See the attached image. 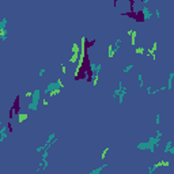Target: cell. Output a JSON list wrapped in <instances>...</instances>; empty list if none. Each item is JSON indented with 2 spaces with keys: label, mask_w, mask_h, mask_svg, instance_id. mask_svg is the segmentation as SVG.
I'll return each instance as SVG.
<instances>
[{
  "label": "cell",
  "mask_w": 174,
  "mask_h": 174,
  "mask_svg": "<svg viewBox=\"0 0 174 174\" xmlns=\"http://www.w3.org/2000/svg\"><path fill=\"white\" fill-rule=\"evenodd\" d=\"M63 83L60 80H54V82H50L48 83V86L44 89V95H49V94H54L57 91H61L63 90Z\"/></svg>",
  "instance_id": "cell-1"
},
{
  "label": "cell",
  "mask_w": 174,
  "mask_h": 174,
  "mask_svg": "<svg viewBox=\"0 0 174 174\" xmlns=\"http://www.w3.org/2000/svg\"><path fill=\"white\" fill-rule=\"evenodd\" d=\"M31 97H33V99H31V102H29L27 109L31 110V112H35V110L38 109L39 98H41V90H39V89H35L33 93H31Z\"/></svg>",
  "instance_id": "cell-2"
},
{
  "label": "cell",
  "mask_w": 174,
  "mask_h": 174,
  "mask_svg": "<svg viewBox=\"0 0 174 174\" xmlns=\"http://www.w3.org/2000/svg\"><path fill=\"white\" fill-rule=\"evenodd\" d=\"M147 144H148V150H147V151L154 152V151H155V148H156V147H159V144H161V139H159V137H156V136H150V137H148V141H147Z\"/></svg>",
  "instance_id": "cell-3"
},
{
  "label": "cell",
  "mask_w": 174,
  "mask_h": 174,
  "mask_svg": "<svg viewBox=\"0 0 174 174\" xmlns=\"http://www.w3.org/2000/svg\"><path fill=\"white\" fill-rule=\"evenodd\" d=\"M90 69L93 71V79L95 80V79L98 78V74L102 69V64L101 63H95V61H90Z\"/></svg>",
  "instance_id": "cell-4"
},
{
  "label": "cell",
  "mask_w": 174,
  "mask_h": 174,
  "mask_svg": "<svg viewBox=\"0 0 174 174\" xmlns=\"http://www.w3.org/2000/svg\"><path fill=\"white\" fill-rule=\"evenodd\" d=\"M120 45H121V38H116L114 44L110 46V49H109V57H113L114 54L120 50Z\"/></svg>",
  "instance_id": "cell-5"
},
{
  "label": "cell",
  "mask_w": 174,
  "mask_h": 174,
  "mask_svg": "<svg viewBox=\"0 0 174 174\" xmlns=\"http://www.w3.org/2000/svg\"><path fill=\"white\" fill-rule=\"evenodd\" d=\"M10 132H8V126L7 125H3L2 128H0V141H4L7 137H8Z\"/></svg>",
  "instance_id": "cell-6"
},
{
  "label": "cell",
  "mask_w": 174,
  "mask_h": 174,
  "mask_svg": "<svg viewBox=\"0 0 174 174\" xmlns=\"http://www.w3.org/2000/svg\"><path fill=\"white\" fill-rule=\"evenodd\" d=\"M141 14H143V19L144 21H148L152 18V12L150 11V8L147 6H143V8H141Z\"/></svg>",
  "instance_id": "cell-7"
},
{
  "label": "cell",
  "mask_w": 174,
  "mask_h": 174,
  "mask_svg": "<svg viewBox=\"0 0 174 174\" xmlns=\"http://www.w3.org/2000/svg\"><path fill=\"white\" fill-rule=\"evenodd\" d=\"M108 167V163H102L101 166H98V167H95V169H93L89 174H101V171L104 170V169H106Z\"/></svg>",
  "instance_id": "cell-8"
},
{
  "label": "cell",
  "mask_w": 174,
  "mask_h": 174,
  "mask_svg": "<svg viewBox=\"0 0 174 174\" xmlns=\"http://www.w3.org/2000/svg\"><path fill=\"white\" fill-rule=\"evenodd\" d=\"M136 148L139 150V151H146V150H148L147 141H140V143H137L136 144Z\"/></svg>",
  "instance_id": "cell-9"
},
{
  "label": "cell",
  "mask_w": 174,
  "mask_h": 174,
  "mask_svg": "<svg viewBox=\"0 0 174 174\" xmlns=\"http://www.w3.org/2000/svg\"><path fill=\"white\" fill-rule=\"evenodd\" d=\"M49 147H50V144H48V143H45L44 146H38V147L35 148V152H44V151H48Z\"/></svg>",
  "instance_id": "cell-10"
},
{
  "label": "cell",
  "mask_w": 174,
  "mask_h": 174,
  "mask_svg": "<svg viewBox=\"0 0 174 174\" xmlns=\"http://www.w3.org/2000/svg\"><path fill=\"white\" fill-rule=\"evenodd\" d=\"M173 79H174V72L169 74V79H167V90H173Z\"/></svg>",
  "instance_id": "cell-11"
},
{
  "label": "cell",
  "mask_w": 174,
  "mask_h": 174,
  "mask_svg": "<svg viewBox=\"0 0 174 174\" xmlns=\"http://www.w3.org/2000/svg\"><path fill=\"white\" fill-rule=\"evenodd\" d=\"M54 141H56V135H54V133H50V135L48 136V140H46L45 141V143H48V144H53L54 143Z\"/></svg>",
  "instance_id": "cell-12"
},
{
  "label": "cell",
  "mask_w": 174,
  "mask_h": 174,
  "mask_svg": "<svg viewBox=\"0 0 174 174\" xmlns=\"http://www.w3.org/2000/svg\"><path fill=\"white\" fill-rule=\"evenodd\" d=\"M156 169H158V165H151V166L147 167V171H148V174H152V173L156 171Z\"/></svg>",
  "instance_id": "cell-13"
},
{
  "label": "cell",
  "mask_w": 174,
  "mask_h": 174,
  "mask_svg": "<svg viewBox=\"0 0 174 174\" xmlns=\"http://www.w3.org/2000/svg\"><path fill=\"white\" fill-rule=\"evenodd\" d=\"M133 68H135V65H133V64H129V65H126L124 69H122V74H128V72H131V71L133 69Z\"/></svg>",
  "instance_id": "cell-14"
},
{
  "label": "cell",
  "mask_w": 174,
  "mask_h": 174,
  "mask_svg": "<svg viewBox=\"0 0 174 174\" xmlns=\"http://www.w3.org/2000/svg\"><path fill=\"white\" fill-rule=\"evenodd\" d=\"M171 146H173V141H171V140L167 141V143H166V146H165V148H163V152H169V150H170Z\"/></svg>",
  "instance_id": "cell-15"
},
{
  "label": "cell",
  "mask_w": 174,
  "mask_h": 174,
  "mask_svg": "<svg viewBox=\"0 0 174 174\" xmlns=\"http://www.w3.org/2000/svg\"><path fill=\"white\" fill-rule=\"evenodd\" d=\"M155 124H156V125L161 124V114H159V113H156V116H155Z\"/></svg>",
  "instance_id": "cell-16"
},
{
  "label": "cell",
  "mask_w": 174,
  "mask_h": 174,
  "mask_svg": "<svg viewBox=\"0 0 174 174\" xmlns=\"http://www.w3.org/2000/svg\"><path fill=\"white\" fill-rule=\"evenodd\" d=\"M154 15H155V18L159 19V18H161V11L158 10V8H156V10H154Z\"/></svg>",
  "instance_id": "cell-17"
},
{
  "label": "cell",
  "mask_w": 174,
  "mask_h": 174,
  "mask_svg": "<svg viewBox=\"0 0 174 174\" xmlns=\"http://www.w3.org/2000/svg\"><path fill=\"white\" fill-rule=\"evenodd\" d=\"M45 72H46V69H45V68H41V69L38 71V76H44Z\"/></svg>",
  "instance_id": "cell-18"
},
{
  "label": "cell",
  "mask_w": 174,
  "mask_h": 174,
  "mask_svg": "<svg viewBox=\"0 0 174 174\" xmlns=\"http://www.w3.org/2000/svg\"><path fill=\"white\" fill-rule=\"evenodd\" d=\"M48 156H49V152H48V151H44V152H42V161H44V159H48Z\"/></svg>",
  "instance_id": "cell-19"
},
{
  "label": "cell",
  "mask_w": 174,
  "mask_h": 174,
  "mask_svg": "<svg viewBox=\"0 0 174 174\" xmlns=\"http://www.w3.org/2000/svg\"><path fill=\"white\" fill-rule=\"evenodd\" d=\"M162 136H163V133H162V131H156V137H159V139H162Z\"/></svg>",
  "instance_id": "cell-20"
},
{
  "label": "cell",
  "mask_w": 174,
  "mask_h": 174,
  "mask_svg": "<svg viewBox=\"0 0 174 174\" xmlns=\"http://www.w3.org/2000/svg\"><path fill=\"white\" fill-rule=\"evenodd\" d=\"M167 154H170V155H174V147H173V146L170 147V150H169V152H167Z\"/></svg>",
  "instance_id": "cell-21"
},
{
  "label": "cell",
  "mask_w": 174,
  "mask_h": 174,
  "mask_svg": "<svg viewBox=\"0 0 174 174\" xmlns=\"http://www.w3.org/2000/svg\"><path fill=\"white\" fill-rule=\"evenodd\" d=\"M144 86V80H141V82H139V87H143Z\"/></svg>",
  "instance_id": "cell-22"
},
{
  "label": "cell",
  "mask_w": 174,
  "mask_h": 174,
  "mask_svg": "<svg viewBox=\"0 0 174 174\" xmlns=\"http://www.w3.org/2000/svg\"><path fill=\"white\" fill-rule=\"evenodd\" d=\"M148 3H150V0H144V2H143V6H148Z\"/></svg>",
  "instance_id": "cell-23"
},
{
  "label": "cell",
  "mask_w": 174,
  "mask_h": 174,
  "mask_svg": "<svg viewBox=\"0 0 174 174\" xmlns=\"http://www.w3.org/2000/svg\"><path fill=\"white\" fill-rule=\"evenodd\" d=\"M137 79H139V82H141V80H143V76H141V75H137Z\"/></svg>",
  "instance_id": "cell-24"
}]
</instances>
